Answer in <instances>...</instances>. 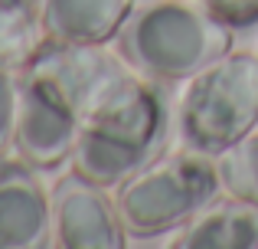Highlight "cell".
<instances>
[{
    "label": "cell",
    "instance_id": "cell-2",
    "mask_svg": "<svg viewBox=\"0 0 258 249\" xmlns=\"http://www.w3.org/2000/svg\"><path fill=\"white\" fill-rule=\"evenodd\" d=\"M118 49L141 76L154 82H180L226 56L232 49V30L203 4L147 0L124 20Z\"/></svg>",
    "mask_w": 258,
    "mask_h": 249
},
{
    "label": "cell",
    "instance_id": "cell-1",
    "mask_svg": "<svg viewBox=\"0 0 258 249\" xmlns=\"http://www.w3.org/2000/svg\"><path fill=\"white\" fill-rule=\"evenodd\" d=\"M167 134L170 109L164 89L134 69L114 95H108L92 115L82 118L72 171L105 190L118 187L164 151Z\"/></svg>",
    "mask_w": 258,
    "mask_h": 249
},
{
    "label": "cell",
    "instance_id": "cell-8",
    "mask_svg": "<svg viewBox=\"0 0 258 249\" xmlns=\"http://www.w3.org/2000/svg\"><path fill=\"white\" fill-rule=\"evenodd\" d=\"M138 0H43V39L105 46L131 17Z\"/></svg>",
    "mask_w": 258,
    "mask_h": 249
},
{
    "label": "cell",
    "instance_id": "cell-10",
    "mask_svg": "<svg viewBox=\"0 0 258 249\" xmlns=\"http://www.w3.org/2000/svg\"><path fill=\"white\" fill-rule=\"evenodd\" d=\"M43 0H0V66L23 69L43 43Z\"/></svg>",
    "mask_w": 258,
    "mask_h": 249
},
{
    "label": "cell",
    "instance_id": "cell-11",
    "mask_svg": "<svg viewBox=\"0 0 258 249\" xmlns=\"http://www.w3.org/2000/svg\"><path fill=\"white\" fill-rule=\"evenodd\" d=\"M219 177L232 197L258 207V134L252 131L235 147L219 154Z\"/></svg>",
    "mask_w": 258,
    "mask_h": 249
},
{
    "label": "cell",
    "instance_id": "cell-13",
    "mask_svg": "<svg viewBox=\"0 0 258 249\" xmlns=\"http://www.w3.org/2000/svg\"><path fill=\"white\" fill-rule=\"evenodd\" d=\"M216 20L229 30H252L258 26V0H200Z\"/></svg>",
    "mask_w": 258,
    "mask_h": 249
},
{
    "label": "cell",
    "instance_id": "cell-5",
    "mask_svg": "<svg viewBox=\"0 0 258 249\" xmlns=\"http://www.w3.org/2000/svg\"><path fill=\"white\" fill-rule=\"evenodd\" d=\"M79 131L82 122L76 109L43 76L20 69V118L13 134V147L20 151V158L36 171L62 167L66 161H72Z\"/></svg>",
    "mask_w": 258,
    "mask_h": 249
},
{
    "label": "cell",
    "instance_id": "cell-6",
    "mask_svg": "<svg viewBox=\"0 0 258 249\" xmlns=\"http://www.w3.org/2000/svg\"><path fill=\"white\" fill-rule=\"evenodd\" d=\"M52 243L62 249H124L127 230L105 187L72 171L52 190Z\"/></svg>",
    "mask_w": 258,
    "mask_h": 249
},
{
    "label": "cell",
    "instance_id": "cell-12",
    "mask_svg": "<svg viewBox=\"0 0 258 249\" xmlns=\"http://www.w3.org/2000/svg\"><path fill=\"white\" fill-rule=\"evenodd\" d=\"M20 118V69L0 66V158L13 144Z\"/></svg>",
    "mask_w": 258,
    "mask_h": 249
},
{
    "label": "cell",
    "instance_id": "cell-9",
    "mask_svg": "<svg viewBox=\"0 0 258 249\" xmlns=\"http://www.w3.org/2000/svg\"><path fill=\"white\" fill-rule=\"evenodd\" d=\"M176 249H258V207L248 200H213L180 226Z\"/></svg>",
    "mask_w": 258,
    "mask_h": 249
},
{
    "label": "cell",
    "instance_id": "cell-4",
    "mask_svg": "<svg viewBox=\"0 0 258 249\" xmlns=\"http://www.w3.org/2000/svg\"><path fill=\"white\" fill-rule=\"evenodd\" d=\"M258 128V56L232 53L196 72L180 105L186 147L222 154Z\"/></svg>",
    "mask_w": 258,
    "mask_h": 249
},
{
    "label": "cell",
    "instance_id": "cell-3",
    "mask_svg": "<svg viewBox=\"0 0 258 249\" xmlns=\"http://www.w3.org/2000/svg\"><path fill=\"white\" fill-rule=\"evenodd\" d=\"M222 190L219 164L209 154H157L141 171L118 184V217L131 236L151 239L160 233L180 230L203 207H209Z\"/></svg>",
    "mask_w": 258,
    "mask_h": 249
},
{
    "label": "cell",
    "instance_id": "cell-7",
    "mask_svg": "<svg viewBox=\"0 0 258 249\" xmlns=\"http://www.w3.org/2000/svg\"><path fill=\"white\" fill-rule=\"evenodd\" d=\"M36 167L0 161V249H46L52 243V200Z\"/></svg>",
    "mask_w": 258,
    "mask_h": 249
}]
</instances>
